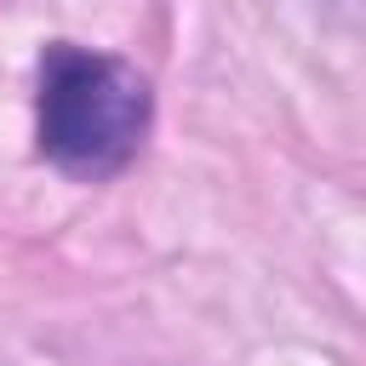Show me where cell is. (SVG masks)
Wrapping results in <instances>:
<instances>
[{
  "label": "cell",
  "instance_id": "obj_1",
  "mask_svg": "<svg viewBox=\"0 0 366 366\" xmlns=\"http://www.w3.org/2000/svg\"><path fill=\"white\" fill-rule=\"evenodd\" d=\"M154 97L149 80L97 46H74V40H51L40 51V74H34V137L40 154L69 172V177H114L149 132Z\"/></svg>",
  "mask_w": 366,
  "mask_h": 366
}]
</instances>
